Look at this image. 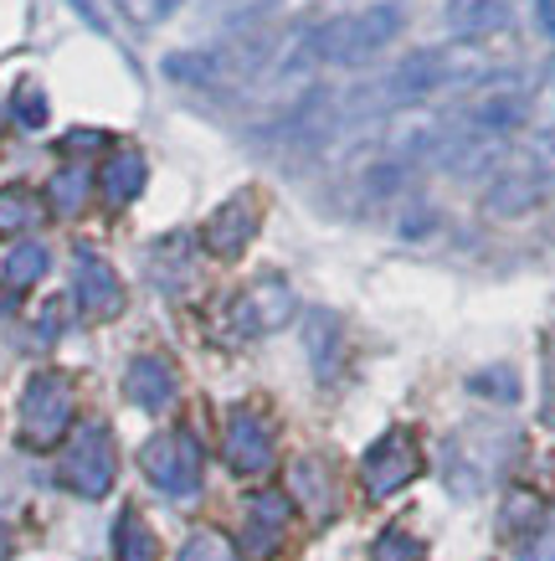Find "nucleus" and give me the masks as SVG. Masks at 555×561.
<instances>
[{
  "label": "nucleus",
  "instance_id": "1",
  "mask_svg": "<svg viewBox=\"0 0 555 561\" xmlns=\"http://www.w3.org/2000/svg\"><path fill=\"white\" fill-rule=\"evenodd\" d=\"M406 16L396 0H375L366 11H350V16H335L329 26L314 32V57L320 62H335V68H355V62H370L375 51H386L396 36H402Z\"/></svg>",
  "mask_w": 555,
  "mask_h": 561
},
{
  "label": "nucleus",
  "instance_id": "2",
  "mask_svg": "<svg viewBox=\"0 0 555 561\" xmlns=\"http://www.w3.org/2000/svg\"><path fill=\"white\" fill-rule=\"evenodd\" d=\"M551 191H555V139H545V145H535L524 160H514V165L488 186L484 206L494 217H524V211H535Z\"/></svg>",
  "mask_w": 555,
  "mask_h": 561
},
{
  "label": "nucleus",
  "instance_id": "3",
  "mask_svg": "<svg viewBox=\"0 0 555 561\" xmlns=\"http://www.w3.org/2000/svg\"><path fill=\"white\" fill-rule=\"evenodd\" d=\"M72 427V387L68 376L42 371L21 391V443L26 448H51L62 443Z\"/></svg>",
  "mask_w": 555,
  "mask_h": 561
},
{
  "label": "nucleus",
  "instance_id": "4",
  "mask_svg": "<svg viewBox=\"0 0 555 561\" xmlns=\"http://www.w3.org/2000/svg\"><path fill=\"white\" fill-rule=\"evenodd\" d=\"M139 469H144V479H150L154 490L185 500V494L201 490V443L190 438L185 427L154 433V438L139 448Z\"/></svg>",
  "mask_w": 555,
  "mask_h": 561
},
{
  "label": "nucleus",
  "instance_id": "5",
  "mask_svg": "<svg viewBox=\"0 0 555 561\" xmlns=\"http://www.w3.org/2000/svg\"><path fill=\"white\" fill-rule=\"evenodd\" d=\"M114 474H118L114 433H108L103 423H83L78 433H72V443H68V454H62V463H57V479H62L72 494H83V500H99V494H108Z\"/></svg>",
  "mask_w": 555,
  "mask_h": 561
},
{
  "label": "nucleus",
  "instance_id": "6",
  "mask_svg": "<svg viewBox=\"0 0 555 561\" xmlns=\"http://www.w3.org/2000/svg\"><path fill=\"white\" fill-rule=\"evenodd\" d=\"M421 474V448L406 427H391L366 448L360 459V484H366L370 500H391L396 490H406L412 479Z\"/></svg>",
  "mask_w": 555,
  "mask_h": 561
},
{
  "label": "nucleus",
  "instance_id": "7",
  "mask_svg": "<svg viewBox=\"0 0 555 561\" xmlns=\"http://www.w3.org/2000/svg\"><path fill=\"white\" fill-rule=\"evenodd\" d=\"M293 289H288V278H257L253 289L236 294L232 305V330L236 335H268V330H278V324L293 320Z\"/></svg>",
  "mask_w": 555,
  "mask_h": 561
},
{
  "label": "nucleus",
  "instance_id": "8",
  "mask_svg": "<svg viewBox=\"0 0 555 561\" xmlns=\"http://www.w3.org/2000/svg\"><path fill=\"white\" fill-rule=\"evenodd\" d=\"M257 227H263V202H257L253 191H236L232 202H221L211 211V221H206V253H217V257L247 253Z\"/></svg>",
  "mask_w": 555,
  "mask_h": 561
},
{
  "label": "nucleus",
  "instance_id": "9",
  "mask_svg": "<svg viewBox=\"0 0 555 561\" xmlns=\"http://www.w3.org/2000/svg\"><path fill=\"white\" fill-rule=\"evenodd\" d=\"M227 463H232V474H247V479L273 469V427L263 412L236 408L227 417Z\"/></svg>",
  "mask_w": 555,
  "mask_h": 561
},
{
  "label": "nucleus",
  "instance_id": "10",
  "mask_svg": "<svg viewBox=\"0 0 555 561\" xmlns=\"http://www.w3.org/2000/svg\"><path fill=\"white\" fill-rule=\"evenodd\" d=\"M72 294H78V309H83L88 320H114L118 309H124V284H118V273L108 268L93 248H78Z\"/></svg>",
  "mask_w": 555,
  "mask_h": 561
},
{
  "label": "nucleus",
  "instance_id": "11",
  "mask_svg": "<svg viewBox=\"0 0 555 561\" xmlns=\"http://www.w3.org/2000/svg\"><path fill=\"white\" fill-rule=\"evenodd\" d=\"M488 427L478 433H458V438H448V448H442V479H448V490L453 494H478L488 490V479H494V469H499V459H488Z\"/></svg>",
  "mask_w": 555,
  "mask_h": 561
},
{
  "label": "nucleus",
  "instance_id": "12",
  "mask_svg": "<svg viewBox=\"0 0 555 561\" xmlns=\"http://www.w3.org/2000/svg\"><path fill=\"white\" fill-rule=\"evenodd\" d=\"M293 530V500L278 490H263L247 500V520H242V546L253 557H273Z\"/></svg>",
  "mask_w": 555,
  "mask_h": 561
},
{
  "label": "nucleus",
  "instance_id": "13",
  "mask_svg": "<svg viewBox=\"0 0 555 561\" xmlns=\"http://www.w3.org/2000/svg\"><path fill=\"white\" fill-rule=\"evenodd\" d=\"M124 391H129L135 408L165 412L170 402H175L181 381H175V366H170L165 356H135L129 360V371H124Z\"/></svg>",
  "mask_w": 555,
  "mask_h": 561
},
{
  "label": "nucleus",
  "instance_id": "14",
  "mask_svg": "<svg viewBox=\"0 0 555 561\" xmlns=\"http://www.w3.org/2000/svg\"><path fill=\"white\" fill-rule=\"evenodd\" d=\"M520 124H524V99L520 93H509V88H488L484 99L463 114V135H473V139L509 135V129H520Z\"/></svg>",
  "mask_w": 555,
  "mask_h": 561
},
{
  "label": "nucleus",
  "instance_id": "15",
  "mask_svg": "<svg viewBox=\"0 0 555 561\" xmlns=\"http://www.w3.org/2000/svg\"><path fill=\"white\" fill-rule=\"evenodd\" d=\"M144 181H150V165H144L139 150H114L99 171V191L108 206H129L144 191Z\"/></svg>",
  "mask_w": 555,
  "mask_h": 561
},
{
  "label": "nucleus",
  "instance_id": "16",
  "mask_svg": "<svg viewBox=\"0 0 555 561\" xmlns=\"http://www.w3.org/2000/svg\"><path fill=\"white\" fill-rule=\"evenodd\" d=\"M448 32L463 36V42H478V36H494L509 26V5L505 0H448Z\"/></svg>",
  "mask_w": 555,
  "mask_h": 561
},
{
  "label": "nucleus",
  "instance_id": "17",
  "mask_svg": "<svg viewBox=\"0 0 555 561\" xmlns=\"http://www.w3.org/2000/svg\"><path fill=\"white\" fill-rule=\"evenodd\" d=\"M51 253L42 248V242H11L5 253H0V284L11 294L32 289V284H42V273H47Z\"/></svg>",
  "mask_w": 555,
  "mask_h": 561
},
{
  "label": "nucleus",
  "instance_id": "18",
  "mask_svg": "<svg viewBox=\"0 0 555 561\" xmlns=\"http://www.w3.org/2000/svg\"><path fill=\"white\" fill-rule=\"evenodd\" d=\"M88 191H93V175L83 171V165H62V171L51 175V186H47V202L57 217H78L88 206Z\"/></svg>",
  "mask_w": 555,
  "mask_h": 561
},
{
  "label": "nucleus",
  "instance_id": "19",
  "mask_svg": "<svg viewBox=\"0 0 555 561\" xmlns=\"http://www.w3.org/2000/svg\"><path fill=\"white\" fill-rule=\"evenodd\" d=\"M114 551L118 561H154L160 557V546H154V530L144 526V515L139 511H124L114 526Z\"/></svg>",
  "mask_w": 555,
  "mask_h": 561
},
{
  "label": "nucleus",
  "instance_id": "20",
  "mask_svg": "<svg viewBox=\"0 0 555 561\" xmlns=\"http://www.w3.org/2000/svg\"><path fill=\"white\" fill-rule=\"evenodd\" d=\"M293 490L303 494V505L309 511H329L335 505V484H329V469L314 459H299L293 463Z\"/></svg>",
  "mask_w": 555,
  "mask_h": 561
},
{
  "label": "nucleus",
  "instance_id": "21",
  "mask_svg": "<svg viewBox=\"0 0 555 561\" xmlns=\"http://www.w3.org/2000/svg\"><path fill=\"white\" fill-rule=\"evenodd\" d=\"M42 221V202H36L26 186L0 191V232H26Z\"/></svg>",
  "mask_w": 555,
  "mask_h": 561
},
{
  "label": "nucleus",
  "instance_id": "22",
  "mask_svg": "<svg viewBox=\"0 0 555 561\" xmlns=\"http://www.w3.org/2000/svg\"><path fill=\"white\" fill-rule=\"evenodd\" d=\"M181 561H242L236 546L221 536V530H196L190 541L181 546Z\"/></svg>",
  "mask_w": 555,
  "mask_h": 561
},
{
  "label": "nucleus",
  "instance_id": "23",
  "mask_svg": "<svg viewBox=\"0 0 555 561\" xmlns=\"http://www.w3.org/2000/svg\"><path fill=\"white\" fill-rule=\"evenodd\" d=\"M11 114H16L21 129H42V124H47V93L36 83H21L16 99H11Z\"/></svg>",
  "mask_w": 555,
  "mask_h": 561
},
{
  "label": "nucleus",
  "instance_id": "24",
  "mask_svg": "<svg viewBox=\"0 0 555 561\" xmlns=\"http://www.w3.org/2000/svg\"><path fill=\"white\" fill-rule=\"evenodd\" d=\"M309 330H320V341H309V351H314V345H320V371L324 376H335V360H339V320L335 314H314V324H309Z\"/></svg>",
  "mask_w": 555,
  "mask_h": 561
},
{
  "label": "nucleus",
  "instance_id": "25",
  "mask_svg": "<svg viewBox=\"0 0 555 561\" xmlns=\"http://www.w3.org/2000/svg\"><path fill=\"white\" fill-rule=\"evenodd\" d=\"M469 391H473V397H499V402H514V397H520V381H514V371H505V366H499V371H478V376H473Z\"/></svg>",
  "mask_w": 555,
  "mask_h": 561
},
{
  "label": "nucleus",
  "instance_id": "26",
  "mask_svg": "<svg viewBox=\"0 0 555 561\" xmlns=\"http://www.w3.org/2000/svg\"><path fill=\"white\" fill-rule=\"evenodd\" d=\"M375 561H421V541L417 536H406V530H381Z\"/></svg>",
  "mask_w": 555,
  "mask_h": 561
},
{
  "label": "nucleus",
  "instance_id": "27",
  "mask_svg": "<svg viewBox=\"0 0 555 561\" xmlns=\"http://www.w3.org/2000/svg\"><path fill=\"white\" fill-rule=\"evenodd\" d=\"M520 561H555V511L520 541Z\"/></svg>",
  "mask_w": 555,
  "mask_h": 561
},
{
  "label": "nucleus",
  "instance_id": "28",
  "mask_svg": "<svg viewBox=\"0 0 555 561\" xmlns=\"http://www.w3.org/2000/svg\"><path fill=\"white\" fill-rule=\"evenodd\" d=\"M118 5H124V11H129V16H135V21H144V26H154V21H165L170 11L181 5V0H118Z\"/></svg>",
  "mask_w": 555,
  "mask_h": 561
},
{
  "label": "nucleus",
  "instance_id": "29",
  "mask_svg": "<svg viewBox=\"0 0 555 561\" xmlns=\"http://www.w3.org/2000/svg\"><path fill=\"white\" fill-rule=\"evenodd\" d=\"M99 145H103L99 129H83V135H68V139H62V150H99Z\"/></svg>",
  "mask_w": 555,
  "mask_h": 561
},
{
  "label": "nucleus",
  "instance_id": "30",
  "mask_svg": "<svg viewBox=\"0 0 555 561\" xmlns=\"http://www.w3.org/2000/svg\"><path fill=\"white\" fill-rule=\"evenodd\" d=\"M11 551H16V546H11V530L0 526V561H11Z\"/></svg>",
  "mask_w": 555,
  "mask_h": 561
},
{
  "label": "nucleus",
  "instance_id": "31",
  "mask_svg": "<svg viewBox=\"0 0 555 561\" xmlns=\"http://www.w3.org/2000/svg\"><path fill=\"white\" fill-rule=\"evenodd\" d=\"M0 129H5V114H0Z\"/></svg>",
  "mask_w": 555,
  "mask_h": 561
}]
</instances>
